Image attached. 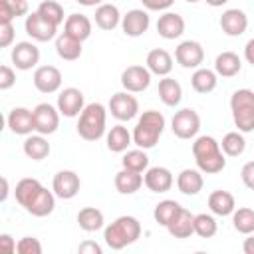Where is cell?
I'll list each match as a JSON object with an SVG mask.
<instances>
[{
	"label": "cell",
	"instance_id": "obj_47",
	"mask_svg": "<svg viewBox=\"0 0 254 254\" xmlns=\"http://www.w3.org/2000/svg\"><path fill=\"white\" fill-rule=\"evenodd\" d=\"M240 179H242V183H244L246 189L254 190V161L244 163V167L240 169Z\"/></svg>",
	"mask_w": 254,
	"mask_h": 254
},
{
	"label": "cell",
	"instance_id": "obj_1",
	"mask_svg": "<svg viewBox=\"0 0 254 254\" xmlns=\"http://www.w3.org/2000/svg\"><path fill=\"white\" fill-rule=\"evenodd\" d=\"M192 157L196 169L204 175H216L226 167V155L220 149V143L210 135L194 137L192 143Z\"/></svg>",
	"mask_w": 254,
	"mask_h": 254
},
{
	"label": "cell",
	"instance_id": "obj_48",
	"mask_svg": "<svg viewBox=\"0 0 254 254\" xmlns=\"http://www.w3.org/2000/svg\"><path fill=\"white\" fill-rule=\"evenodd\" d=\"M141 4L151 12H167L175 4V0H141Z\"/></svg>",
	"mask_w": 254,
	"mask_h": 254
},
{
	"label": "cell",
	"instance_id": "obj_40",
	"mask_svg": "<svg viewBox=\"0 0 254 254\" xmlns=\"http://www.w3.org/2000/svg\"><path fill=\"white\" fill-rule=\"evenodd\" d=\"M220 149L226 157H238L246 149V139L240 131H228L220 141Z\"/></svg>",
	"mask_w": 254,
	"mask_h": 254
},
{
	"label": "cell",
	"instance_id": "obj_15",
	"mask_svg": "<svg viewBox=\"0 0 254 254\" xmlns=\"http://www.w3.org/2000/svg\"><path fill=\"white\" fill-rule=\"evenodd\" d=\"M149 26H151V18H149L147 10H143V8H133L121 18V30L129 38L143 36L149 30Z\"/></svg>",
	"mask_w": 254,
	"mask_h": 254
},
{
	"label": "cell",
	"instance_id": "obj_18",
	"mask_svg": "<svg viewBox=\"0 0 254 254\" xmlns=\"http://www.w3.org/2000/svg\"><path fill=\"white\" fill-rule=\"evenodd\" d=\"M143 183L151 192H167L171 190L175 179L167 167H149L143 175Z\"/></svg>",
	"mask_w": 254,
	"mask_h": 254
},
{
	"label": "cell",
	"instance_id": "obj_2",
	"mask_svg": "<svg viewBox=\"0 0 254 254\" xmlns=\"http://www.w3.org/2000/svg\"><path fill=\"white\" fill-rule=\"evenodd\" d=\"M139 236H141V222L129 214L117 216L111 224L103 228V240L111 250H121L137 242Z\"/></svg>",
	"mask_w": 254,
	"mask_h": 254
},
{
	"label": "cell",
	"instance_id": "obj_10",
	"mask_svg": "<svg viewBox=\"0 0 254 254\" xmlns=\"http://www.w3.org/2000/svg\"><path fill=\"white\" fill-rule=\"evenodd\" d=\"M81 189V181H79V175L75 171H69V169H64V171H58L54 175V181H52V190L56 192L58 198H64V200H69L73 198Z\"/></svg>",
	"mask_w": 254,
	"mask_h": 254
},
{
	"label": "cell",
	"instance_id": "obj_21",
	"mask_svg": "<svg viewBox=\"0 0 254 254\" xmlns=\"http://www.w3.org/2000/svg\"><path fill=\"white\" fill-rule=\"evenodd\" d=\"M202 187H204V179H202V171L198 169H183L177 175V189L187 196L198 194Z\"/></svg>",
	"mask_w": 254,
	"mask_h": 254
},
{
	"label": "cell",
	"instance_id": "obj_30",
	"mask_svg": "<svg viewBox=\"0 0 254 254\" xmlns=\"http://www.w3.org/2000/svg\"><path fill=\"white\" fill-rule=\"evenodd\" d=\"M24 155L32 161H44L50 153H52V147L46 139V135H28L24 139Z\"/></svg>",
	"mask_w": 254,
	"mask_h": 254
},
{
	"label": "cell",
	"instance_id": "obj_35",
	"mask_svg": "<svg viewBox=\"0 0 254 254\" xmlns=\"http://www.w3.org/2000/svg\"><path fill=\"white\" fill-rule=\"evenodd\" d=\"M42 187H44V185H42L38 179H32V177L20 179V181L16 183V189H14V196H16V200H18V204L26 208V206L34 200V196L42 190Z\"/></svg>",
	"mask_w": 254,
	"mask_h": 254
},
{
	"label": "cell",
	"instance_id": "obj_11",
	"mask_svg": "<svg viewBox=\"0 0 254 254\" xmlns=\"http://www.w3.org/2000/svg\"><path fill=\"white\" fill-rule=\"evenodd\" d=\"M151 71L147 65H129L123 69L121 73V85L125 91H131V93H141L149 87L151 83Z\"/></svg>",
	"mask_w": 254,
	"mask_h": 254
},
{
	"label": "cell",
	"instance_id": "obj_26",
	"mask_svg": "<svg viewBox=\"0 0 254 254\" xmlns=\"http://www.w3.org/2000/svg\"><path fill=\"white\" fill-rule=\"evenodd\" d=\"M56 208V192L48 190L46 187H42V190L34 196V200L26 206V212H30L32 216H48L52 214Z\"/></svg>",
	"mask_w": 254,
	"mask_h": 254
},
{
	"label": "cell",
	"instance_id": "obj_50",
	"mask_svg": "<svg viewBox=\"0 0 254 254\" xmlns=\"http://www.w3.org/2000/svg\"><path fill=\"white\" fill-rule=\"evenodd\" d=\"M77 252L79 254H101V246L97 242H91V240H85L77 246Z\"/></svg>",
	"mask_w": 254,
	"mask_h": 254
},
{
	"label": "cell",
	"instance_id": "obj_37",
	"mask_svg": "<svg viewBox=\"0 0 254 254\" xmlns=\"http://www.w3.org/2000/svg\"><path fill=\"white\" fill-rule=\"evenodd\" d=\"M181 204L177 202V200H171V198H165V200H161L157 206H155V210H153V218H155V222H159L161 226H169L173 220H175V216L181 212Z\"/></svg>",
	"mask_w": 254,
	"mask_h": 254
},
{
	"label": "cell",
	"instance_id": "obj_12",
	"mask_svg": "<svg viewBox=\"0 0 254 254\" xmlns=\"http://www.w3.org/2000/svg\"><path fill=\"white\" fill-rule=\"evenodd\" d=\"M175 60L177 64H181L187 69H196L200 67V64L204 62V50L198 42L194 40H185L177 46L175 50Z\"/></svg>",
	"mask_w": 254,
	"mask_h": 254
},
{
	"label": "cell",
	"instance_id": "obj_49",
	"mask_svg": "<svg viewBox=\"0 0 254 254\" xmlns=\"http://www.w3.org/2000/svg\"><path fill=\"white\" fill-rule=\"evenodd\" d=\"M16 246H18V242L10 234H0V250H4L8 254H14L16 252Z\"/></svg>",
	"mask_w": 254,
	"mask_h": 254
},
{
	"label": "cell",
	"instance_id": "obj_41",
	"mask_svg": "<svg viewBox=\"0 0 254 254\" xmlns=\"http://www.w3.org/2000/svg\"><path fill=\"white\" fill-rule=\"evenodd\" d=\"M232 224L240 234H252L254 232V210L248 206L234 208L232 212Z\"/></svg>",
	"mask_w": 254,
	"mask_h": 254
},
{
	"label": "cell",
	"instance_id": "obj_22",
	"mask_svg": "<svg viewBox=\"0 0 254 254\" xmlns=\"http://www.w3.org/2000/svg\"><path fill=\"white\" fill-rule=\"evenodd\" d=\"M145 65L149 67V71L153 75H159V77H165L171 73L173 69V56L163 50V48H155L147 54V60H145Z\"/></svg>",
	"mask_w": 254,
	"mask_h": 254
},
{
	"label": "cell",
	"instance_id": "obj_42",
	"mask_svg": "<svg viewBox=\"0 0 254 254\" xmlns=\"http://www.w3.org/2000/svg\"><path fill=\"white\" fill-rule=\"evenodd\" d=\"M216 230H218V224L212 214H206V212L194 214V234H198L200 238H212Z\"/></svg>",
	"mask_w": 254,
	"mask_h": 254
},
{
	"label": "cell",
	"instance_id": "obj_34",
	"mask_svg": "<svg viewBox=\"0 0 254 254\" xmlns=\"http://www.w3.org/2000/svg\"><path fill=\"white\" fill-rule=\"evenodd\" d=\"M216 83H218V73L208 67H196L194 73L190 75V85L196 93H210L216 89Z\"/></svg>",
	"mask_w": 254,
	"mask_h": 254
},
{
	"label": "cell",
	"instance_id": "obj_38",
	"mask_svg": "<svg viewBox=\"0 0 254 254\" xmlns=\"http://www.w3.org/2000/svg\"><path fill=\"white\" fill-rule=\"evenodd\" d=\"M28 14V0H0V24Z\"/></svg>",
	"mask_w": 254,
	"mask_h": 254
},
{
	"label": "cell",
	"instance_id": "obj_19",
	"mask_svg": "<svg viewBox=\"0 0 254 254\" xmlns=\"http://www.w3.org/2000/svg\"><path fill=\"white\" fill-rule=\"evenodd\" d=\"M220 28H222V32L226 36L238 38L248 28V16L242 10H238V8H228L220 16Z\"/></svg>",
	"mask_w": 254,
	"mask_h": 254
},
{
	"label": "cell",
	"instance_id": "obj_20",
	"mask_svg": "<svg viewBox=\"0 0 254 254\" xmlns=\"http://www.w3.org/2000/svg\"><path fill=\"white\" fill-rule=\"evenodd\" d=\"M157 32L165 40L181 38L185 32V18L177 12H163L157 20Z\"/></svg>",
	"mask_w": 254,
	"mask_h": 254
},
{
	"label": "cell",
	"instance_id": "obj_56",
	"mask_svg": "<svg viewBox=\"0 0 254 254\" xmlns=\"http://www.w3.org/2000/svg\"><path fill=\"white\" fill-rule=\"evenodd\" d=\"M185 2H190V4H194V2H200V0H185Z\"/></svg>",
	"mask_w": 254,
	"mask_h": 254
},
{
	"label": "cell",
	"instance_id": "obj_39",
	"mask_svg": "<svg viewBox=\"0 0 254 254\" xmlns=\"http://www.w3.org/2000/svg\"><path fill=\"white\" fill-rule=\"evenodd\" d=\"M121 167L123 169H129V171H135V173H145L149 169V157L145 153V149H131V151H125L123 159H121Z\"/></svg>",
	"mask_w": 254,
	"mask_h": 254
},
{
	"label": "cell",
	"instance_id": "obj_9",
	"mask_svg": "<svg viewBox=\"0 0 254 254\" xmlns=\"http://www.w3.org/2000/svg\"><path fill=\"white\" fill-rule=\"evenodd\" d=\"M24 28H26V34L36 40V42H50L56 38L58 34V26L48 22L40 12H32L26 16V22H24Z\"/></svg>",
	"mask_w": 254,
	"mask_h": 254
},
{
	"label": "cell",
	"instance_id": "obj_44",
	"mask_svg": "<svg viewBox=\"0 0 254 254\" xmlns=\"http://www.w3.org/2000/svg\"><path fill=\"white\" fill-rule=\"evenodd\" d=\"M16 252L18 254H42V244L34 236H24V238L18 240Z\"/></svg>",
	"mask_w": 254,
	"mask_h": 254
},
{
	"label": "cell",
	"instance_id": "obj_54",
	"mask_svg": "<svg viewBox=\"0 0 254 254\" xmlns=\"http://www.w3.org/2000/svg\"><path fill=\"white\" fill-rule=\"evenodd\" d=\"M6 198H8V179L2 177V196H0V200L4 202Z\"/></svg>",
	"mask_w": 254,
	"mask_h": 254
},
{
	"label": "cell",
	"instance_id": "obj_53",
	"mask_svg": "<svg viewBox=\"0 0 254 254\" xmlns=\"http://www.w3.org/2000/svg\"><path fill=\"white\" fill-rule=\"evenodd\" d=\"M77 4H81V6H85V8H95V6H101L105 0H75Z\"/></svg>",
	"mask_w": 254,
	"mask_h": 254
},
{
	"label": "cell",
	"instance_id": "obj_51",
	"mask_svg": "<svg viewBox=\"0 0 254 254\" xmlns=\"http://www.w3.org/2000/svg\"><path fill=\"white\" fill-rule=\"evenodd\" d=\"M244 58H246L248 64L254 65V38L246 42V46H244Z\"/></svg>",
	"mask_w": 254,
	"mask_h": 254
},
{
	"label": "cell",
	"instance_id": "obj_7",
	"mask_svg": "<svg viewBox=\"0 0 254 254\" xmlns=\"http://www.w3.org/2000/svg\"><path fill=\"white\" fill-rule=\"evenodd\" d=\"M109 111L117 121H131L139 113V101L131 91H117L109 99Z\"/></svg>",
	"mask_w": 254,
	"mask_h": 254
},
{
	"label": "cell",
	"instance_id": "obj_13",
	"mask_svg": "<svg viewBox=\"0 0 254 254\" xmlns=\"http://www.w3.org/2000/svg\"><path fill=\"white\" fill-rule=\"evenodd\" d=\"M10 60H12V64L16 65V69L28 71V69H32V67L38 65V62H40V50H38V46L32 44V42H18V44L12 48Z\"/></svg>",
	"mask_w": 254,
	"mask_h": 254
},
{
	"label": "cell",
	"instance_id": "obj_55",
	"mask_svg": "<svg viewBox=\"0 0 254 254\" xmlns=\"http://www.w3.org/2000/svg\"><path fill=\"white\" fill-rule=\"evenodd\" d=\"M208 6H212V8H218V6H222V4H226L228 0H204Z\"/></svg>",
	"mask_w": 254,
	"mask_h": 254
},
{
	"label": "cell",
	"instance_id": "obj_46",
	"mask_svg": "<svg viewBox=\"0 0 254 254\" xmlns=\"http://www.w3.org/2000/svg\"><path fill=\"white\" fill-rule=\"evenodd\" d=\"M14 26L12 22H6V24H0V48H8L12 42H14Z\"/></svg>",
	"mask_w": 254,
	"mask_h": 254
},
{
	"label": "cell",
	"instance_id": "obj_52",
	"mask_svg": "<svg viewBox=\"0 0 254 254\" xmlns=\"http://www.w3.org/2000/svg\"><path fill=\"white\" fill-rule=\"evenodd\" d=\"M242 250H244V254H254V232L248 234V238L242 244Z\"/></svg>",
	"mask_w": 254,
	"mask_h": 254
},
{
	"label": "cell",
	"instance_id": "obj_29",
	"mask_svg": "<svg viewBox=\"0 0 254 254\" xmlns=\"http://www.w3.org/2000/svg\"><path fill=\"white\" fill-rule=\"evenodd\" d=\"M105 141H107V149H109L111 153H125L127 147L133 143V133H129L125 125L117 123V125H113V127L107 131Z\"/></svg>",
	"mask_w": 254,
	"mask_h": 254
},
{
	"label": "cell",
	"instance_id": "obj_25",
	"mask_svg": "<svg viewBox=\"0 0 254 254\" xmlns=\"http://www.w3.org/2000/svg\"><path fill=\"white\" fill-rule=\"evenodd\" d=\"M113 185H115V190L119 194H135L145 183H143V175L141 173H135V171H129V169H121L115 175Z\"/></svg>",
	"mask_w": 254,
	"mask_h": 254
},
{
	"label": "cell",
	"instance_id": "obj_31",
	"mask_svg": "<svg viewBox=\"0 0 254 254\" xmlns=\"http://www.w3.org/2000/svg\"><path fill=\"white\" fill-rule=\"evenodd\" d=\"M167 230L175 238H189L190 234H194V214L183 206L175 220L167 226Z\"/></svg>",
	"mask_w": 254,
	"mask_h": 254
},
{
	"label": "cell",
	"instance_id": "obj_28",
	"mask_svg": "<svg viewBox=\"0 0 254 254\" xmlns=\"http://www.w3.org/2000/svg\"><path fill=\"white\" fill-rule=\"evenodd\" d=\"M240 69H242V60L234 52H222L214 60V71L220 77H234L240 73Z\"/></svg>",
	"mask_w": 254,
	"mask_h": 254
},
{
	"label": "cell",
	"instance_id": "obj_8",
	"mask_svg": "<svg viewBox=\"0 0 254 254\" xmlns=\"http://www.w3.org/2000/svg\"><path fill=\"white\" fill-rule=\"evenodd\" d=\"M34 125L36 133L40 135H52L60 127V109L54 107L52 103H38L34 109Z\"/></svg>",
	"mask_w": 254,
	"mask_h": 254
},
{
	"label": "cell",
	"instance_id": "obj_3",
	"mask_svg": "<svg viewBox=\"0 0 254 254\" xmlns=\"http://www.w3.org/2000/svg\"><path fill=\"white\" fill-rule=\"evenodd\" d=\"M165 131V117L163 113L155 111V109H147L141 113V117L137 119V125L133 127V143L141 149H153L161 135Z\"/></svg>",
	"mask_w": 254,
	"mask_h": 254
},
{
	"label": "cell",
	"instance_id": "obj_17",
	"mask_svg": "<svg viewBox=\"0 0 254 254\" xmlns=\"http://www.w3.org/2000/svg\"><path fill=\"white\" fill-rule=\"evenodd\" d=\"M10 131L14 135H32V131H36V125H34V111L32 109H26V107H14L10 113H8V119H6Z\"/></svg>",
	"mask_w": 254,
	"mask_h": 254
},
{
	"label": "cell",
	"instance_id": "obj_23",
	"mask_svg": "<svg viewBox=\"0 0 254 254\" xmlns=\"http://www.w3.org/2000/svg\"><path fill=\"white\" fill-rule=\"evenodd\" d=\"M121 12L115 4H109V2H103L101 6L95 8V26L99 30H105V32H111L115 30L117 26H121Z\"/></svg>",
	"mask_w": 254,
	"mask_h": 254
},
{
	"label": "cell",
	"instance_id": "obj_24",
	"mask_svg": "<svg viewBox=\"0 0 254 254\" xmlns=\"http://www.w3.org/2000/svg\"><path fill=\"white\" fill-rule=\"evenodd\" d=\"M208 208L212 214L216 216H230L236 208V200H234V194L228 192V190H212L208 194Z\"/></svg>",
	"mask_w": 254,
	"mask_h": 254
},
{
	"label": "cell",
	"instance_id": "obj_27",
	"mask_svg": "<svg viewBox=\"0 0 254 254\" xmlns=\"http://www.w3.org/2000/svg\"><path fill=\"white\" fill-rule=\"evenodd\" d=\"M64 32L79 42H85L91 36V20L85 14H69L64 22Z\"/></svg>",
	"mask_w": 254,
	"mask_h": 254
},
{
	"label": "cell",
	"instance_id": "obj_45",
	"mask_svg": "<svg viewBox=\"0 0 254 254\" xmlns=\"http://www.w3.org/2000/svg\"><path fill=\"white\" fill-rule=\"evenodd\" d=\"M16 83V71L10 65H0V89L6 91Z\"/></svg>",
	"mask_w": 254,
	"mask_h": 254
},
{
	"label": "cell",
	"instance_id": "obj_16",
	"mask_svg": "<svg viewBox=\"0 0 254 254\" xmlns=\"http://www.w3.org/2000/svg\"><path fill=\"white\" fill-rule=\"evenodd\" d=\"M34 87L40 93H56L62 87V71L56 65H40L34 71Z\"/></svg>",
	"mask_w": 254,
	"mask_h": 254
},
{
	"label": "cell",
	"instance_id": "obj_43",
	"mask_svg": "<svg viewBox=\"0 0 254 254\" xmlns=\"http://www.w3.org/2000/svg\"><path fill=\"white\" fill-rule=\"evenodd\" d=\"M36 12H40L48 22H52V24H56V26H60V24L64 22V8H62V4L56 2V0H42Z\"/></svg>",
	"mask_w": 254,
	"mask_h": 254
},
{
	"label": "cell",
	"instance_id": "obj_14",
	"mask_svg": "<svg viewBox=\"0 0 254 254\" xmlns=\"http://www.w3.org/2000/svg\"><path fill=\"white\" fill-rule=\"evenodd\" d=\"M56 107L60 109V113L64 117H79V113L85 107V99H83L81 89H77V87L62 89L60 95H58V105Z\"/></svg>",
	"mask_w": 254,
	"mask_h": 254
},
{
	"label": "cell",
	"instance_id": "obj_5",
	"mask_svg": "<svg viewBox=\"0 0 254 254\" xmlns=\"http://www.w3.org/2000/svg\"><path fill=\"white\" fill-rule=\"evenodd\" d=\"M230 111L234 125L240 133L254 131V91L252 89H236L230 95Z\"/></svg>",
	"mask_w": 254,
	"mask_h": 254
},
{
	"label": "cell",
	"instance_id": "obj_4",
	"mask_svg": "<svg viewBox=\"0 0 254 254\" xmlns=\"http://www.w3.org/2000/svg\"><path fill=\"white\" fill-rule=\"evenodd\" d=\"M107 109L103 103H87L77 119V135L85 141H97L105 135Z\"/></svg>",
	"mask_w": 254,
	"mask_h": 254
},
{
	"label": "cell",
	"instance_id": "obj_36",
	"mask_svg": "<svg viewBox=\"0 0 254 254\" xmlns=\"http://www.w3.org/2000/svg\"><path fill=\"white\" fill-rule=\"evenodd\" d=\"M103 212L95 206H83L79 212H77V224L81 230L85 232H97L103 228Z\"/></svg>",
	"mask_w": 254,
	"mask_h": 254
},
{
	"label": "cell",
	"instance_id": "obj_6",
	"mask_svg": "<svg viewBox=\"0 0 254 254\" xmlns=\"http://www.w3.org/2000/svg\"><path fill=\"white\" fill-rule=\"evenodd\" d=\"M171 129L179 139H194L200 131V117L194 109H179L171 119Z\"/></svg>",
	"mask_w": 254,
	"mask_h": 254
},
{
	"label": "cell",
	"instance_id": "obj_32",
	"mask_svg": "<svg viewBox=\"0 0 254 254\" xmlns=\"http://www.w3.org/2000/svg\"><path fill=\"white\" fill-rule=\"evenodd\" d=\"M81 44H83V42H79V40H75L73 36L62 32V34L56 38V54H58L62 60H65V62H73V60H77V58L81 56Z\"/></svg>",
	"mask_w": 254,
	"mask_h": 254
},
{
	"label": "cell",
	"instance_id": "obj_33",
	"mask_svg": "<svg viewBox=\"0 0 254 254\" xmlns=\"http://www.w3.org/2000/svg\"><path fill=\"white\" fill-rule=\"evenodd\" d=\"M159 97L167 107H177L183 99V87L177 79L165 75L163 79H159Z\"/></svg>",
	"mask_w": 254,
	"mask_h": 254
}]
</instances>
